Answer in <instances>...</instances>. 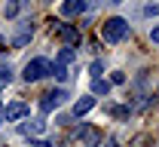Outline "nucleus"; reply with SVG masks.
I'll return each instance as SVG.
<instances>
[{"label": "nucleus", "instance_id": "nucleus-1", "mask_svg": "<svg viewBox=\"0 0 159 147\" xmlns=\"http://www.w3.org/2000/svg\"><path fill=\"white\" fill-rule=\"evenodd\" d=\"M125 34H129V21L119 19V16H113V19H107L101 25V40L104 43H119Z\"/></svg>", "mask_w": 159, "mask_h": 147}, {"label": "nucleus", "instance_id": "nucleus-2", "mask_svg": "<svg viewBox=\"0 0 159 147\" xmlns=\"http://www.w3.org/2000/svg\"><path fill=\"white\" fill-rule=\"evenodd\" d=\"M49 71H52V62H46V58H31V62L25 64V80L28 83H37V80H43V77H49Z\"/></svg>", "mask_w": 159, "mask_h": 147}, {"label": "nucleus", "instance_id": "nucleus-3", "mask_svg": "<svg viewBox=\"0 0 159 147\" xmlns=\"http://www.w3.org/2000/svg\"><path fill=\"white\" fill-rule=\"evenodd\" d=\"M64 98H67V92H64V89H52V92H46V95L40 98V110H43V113H49V110H55Z\"/></svg>", "mask_w": 159, "mask_h": 147}, {"label": "nucleus", "instance_id": "nucleus-4", "mask_svg": "<svg viewBox=\"0 0 159 147\" xmlns=\"http://www.w3.org/2000/svg\"><path fill=\"white\" fill-rule=\"evenodd\" d=\"M34 37V21L31 19H25V21H19V28H16V37H12V46H25V43Z\"/></svg>", "mask_w": 159, "mask_h": 147}, {"label": "nucleus", "instance_id": "nucleus-5", "mask_svg": "<svg viewBox=\"0 0 159 147\" xmlns=\"http://www.w3.org/2000/svg\"><path fill=\"white\" fill-rule=\"evenodd\" d=\"M3 110H6L3 117H6L9 123H19V120H25V117L31 113V107L25 104V101H12V104H6V107H3Z\"/></svg>", "mask_w": 159, "mask_h": 147}, {"label": "nucleus", "instance_id": "nucleus-6", "mask_svg": "<svg viewBox=\"0 0 159 147\" xmlns=\"http://www.w3.org/2000/svg\"><path fill=\"white\" fill-rule=\"evenodd\" d=\"M77 135H83L86 147H98V144H101V132H98V129H92V126H80Z\"/></svg>", "mask_w": 159, "mask_h": 147}, {"label": "nucleus", "instance_id": "nucleus-7", "mask_svg": "<svg viewBox=\"0 0 159 147\" xmlns=\"http://www.w3.org/2000/svg\"><path fill=\"white\" fill-rule=\"evenodd\" d=\"M55 31L64 43H80V28H74V25H58Z\"/></svg>", "mask_w": 159, "mask_h": 147}, {"label": "nucleus", "instance_id": "nucleus-8", "mask_svg": "<svg viewBox=\"0 0 159 147\" xmlns=\"http://www.w3.org/2000/svg\"><path fill=\"white\" fill-rule=\"evenodd\" d=\"M86 6H89L86 0H64L61 3V16H80Z\"/></svg>", "mask_w": 159, "mask_h": 147}, {"label": "nucleus", "instance_id": "nucleus-9", "mask_svg": "<svg viewBox=\"0 0 159 147\" xmlns=\"http://www.w3.org/2000/svg\"><path fill=\"white\" fill-rule=\"evenodd\" d=\"M28 6H31L28 0H9V3H6V9H3V16H6V19H16L19 12L28 9Z\"/></svg>", "mask_w": 159, "mask_h": 147}, {"label": "nucleus", "instance_id": "nucleus-10", "mask_svg": "<svg viewBox=\"0 0 159 147\" xmlns=\"http://www.w3.org/2000/svg\"><path fill=\"white\" fill-rule=\"evenodd\" d=\"M92 107H95V98H92V95H86V98H80L77 104H74V117H83V113H89Z\"/></svg>", "mask_w": 159, "mask_h": 147}, {"label": "nucleus", "instance_id": "nucleus-11", "mask_svg": "<svg viewBox=\"0 0 159 147\" xmlns=\"http://www.w3.org/2000/svg\"><path fill=\"white\" fill-rule=\"evenodd\" d=\"M19 129H21V135H40V132H43L46 126H43L40 120H34V123H21Z\"/></svg>", "mask_w": 159, "mask_h": 147}, {"label": "nucleus", "instance_id": "nucleus-12", "mask_svg": "<svg viewBox=\"0 0 159 147\" xmlns=\"http://www.w3.org/2000/svg\"><path fill=\"white\" fill-rule=\"evenodd\" d=\"M92 92H95V95H107V92H110V83L101 80V77H92Z\"/></svg>", "mask_w": 159, "mask_h": 147}, {"label": "nucleus", "instance_id": "nucleus-13", "mask_svg": "<svg viewBox=\"0 0 159 147\" xmlns=\"http://www.w3.org/2000/svg\"><path fill=\"white\" fill-rule=\"evenodd\" d=\"M9 80H12V67L9 64H0V89L9 83Z\"/></svg>", "mask_w": 159, "mask_h": 147}, {"label": "nucleus", "instance_id": "nucleus-14", "mask_svg": "<svg viewBox=\"0 0 159 147\" xmlns=\"http://www.w3.org/2000/svg\"><path fill=\"white\" fill-rule=\"evenodd\" d=\"M49 77H55V80H67V71H64V64H52V71H49Z\"/></svg>", "mask_w": 159, "mask_h": 147}, {"label": "nucleus", "instance_id": "nucleus-15", "mask_svg": "<svg viewBox=\"0 0 159 147\" xmlns=\"http://www.w3.org/2000/svg\"><path fill=\"white\" fill-rule=\"evenodd\" d=\"M74 58H77V52H74V49H61V52H58V64H70Z\"/></svg>", "mask_w": 159, "mask_h": 147}, {"label": "nucleus", "instance_id": "nucleus-16", "mask_svg": "<svg viewBox=\"0 0 159 147\" xmlns=\"http://www.w3.org/2000/svg\"><path fill=\"white\" fill-rule=\"evenodd\" d=\"M144 16H159V3H150V6H144Z\"/></svg>", "mask_w": 159, "mask_h": 147}, {"label": "nucleus", "instance_id": "nucleus-17", "mask_svg": "<svg viewBox=\"0 0 159 147\" xmlns=\"http://www.w3.org/2000/svg\"><path fill=\"white\" fill-rule=\"evenodd\" d=\"M110 80H113V83L119 86V83H125V74H119V71H116V74H113V77H110Z\"/></svg>", "mask_w": 159, "mask_h": 147}, {"label": "nucleus", "instance_id": "nucleus-18", "mask_svg": "<svg viewBox=\"0 0 159 147\" xmlns=\"http://www.w3.org/2000/svg\"><path fill=\"white\" fill-rule=\"evenodd\" d=\"M150 40H153V43H159V28H153V31H150Z\"/></svg>", "mask_w": 159, "mask_h": 147}, {"label": "nucleus", "instance_id": "nucleus-19", "mask_svg": "<svg viewBox=\"0 0 159 147\" xmlns=\"http://www.w3.org/2000/svg\"><path fill=\"white\" fill-rule=\"evenodd\" d=\"M107 147H119V144H116V141H107Z\"/></svg>", "mask_w": 159, "mask_h": 147}, {"label": "nucleus", "instance_id": "nucleus-20", "mask_svg": "<svg viewBox=\"0 0 159 147\" xmlns=\"http://www.w3.org/2000/svg\"><path fill=\"white\" fill-rule=\"evenodd\" d=\"M3 113H6V110H3V104H0V120H3Z\"/></svg>", "mask_w": 159, "mask_h": 147}, {"label": "nucleus", "instance_id": "nucleus-21", "mask_svg": "<svg viewBox=\"0 0 159 147\" xmlns=\"http://www.w3.org/2000/svg\"><path fill=\"white\" fill-rule=\"evenodd\" d=\"M110 3H119V0H110Z\"/></svg>", "mask_w": 159, "mask_h": 147}, {"label": "nucleus", "instance_id": "nucleus-22", "mask_svg": "<svg viewBox=\"0 0 159 147\" xmlns=\"http://www.w3.org/2000/svg\"><path fill=\"white\" fill-rule=\"evenodd\" d=\"M0 46H3V37H0Z\"/></svg>", "mask_w": 159, "mask_h": 147}]
</instances>
